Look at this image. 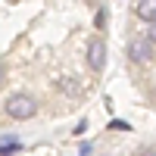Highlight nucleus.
<instances>
[{
  "instance_id": "obj_1",
  "label": "nucleus",
  "mask_w": 156,
  "mask_h": 156,
  "mask_svg": "<svg viewBox=\"0 0 156 156\" xmlns=\"http://www.w3.org/2000/svg\"><path fill=\"white\" fill-rule=\"evenodd\" d=\"M6 115H12V119H31V115L37 112V100L28 97V94H12L6 97Z\"/></svg>"
},
{
  "instance_id": "obj_2",
  "label": "nucleus",
  "mask_w": 156,
  "mask_h": 156,
  "mask_svg": "<svg viewBox=\"0 0 156 156\" xmlns=\"http://www.w3.org/2000/svg\"><path fill=\"white\" fill-rule=\"evenodd\" d=\"M87 66L94 72H100L103 66H106V47H103L100 37H94V41L87 44Z\"/></svg>"
},
{
  "instance_id": "obj_3",
  "label": "nucleus",
  "mask_w": 156,
  "mask_h": 156,
  "mask_svg": "<svg viewBox=\"0 0 156 156\" xmlns=\"http://www.w3.org/2000/svg\"><path fill=\"white\" fill-rule=\"evenodd\" d=\"M128 56L137 59V62H147L153 53H150V37H131L128 41Z\"/></svg>"
},
{
  "instance_id": "obj_4",
  "label": "nucleus",
  "mask_w": 156,
  "mask_h": 156,
  "mask_svg": "<svg viewBox=\"0 0 156 156\" xmlns=\"http://www.w3.org/2000/svg\"><path fill=\"white\" fill-rule=\"evenodd\" d=\"M137 19H144V22H156V0H147V3H137Z\"/></svg>"
},
{
  "instance_id": "obj_5",
  "label": "nucleus",
  "mask_w": 156,
  "mask_h": 156,
  "mask_svg": "<svg viewBox=\"0 0 156 156\" xmlns=\"http://www.w3.org/2000/svg\"><path fill=\"white\" fill-rule=\"evenodd\" d=\"M19 147V140L16 137H9V134H3V156H12V150Z\"/></svg>"
},
{
  "instance_id": "obj_6",
  "label": "nucleus",
  "mask_w": 156,
  "mask_h": 156,
  "mask_svg": "<svg viewBox=\"0 0 156 156\" xmlns=\"http://www.w3.org/2000/svg\"><path fill=\"white\" fill-rule=\"evenodd\" d=\"M109 128H115V131H128L131 125H128V122H122V119H112V125H109Z\"/></svg>"
},
{
  "instance_id": "obj_7",
  "label": "nucleus",
  "mask_w": 156,
  "mask_h": 156,
  "mask_svg": "<svg viewBox=\"0 0 156 156\" xmlns=\"http://www.w3.org/2000/svg\"><path fill=\"white\" fill-rule=\"evenodd\" d=\"M103 22H106V12H103V9H97V16H94V25H97V28H103Z\"/></svg>"
},
{
  "instance_id": "obj_8",
  "label": "nucleus",
  "mask_w": 156,
  "mask_h": 156,
  "mask_svg": "<svg viewBox=\"0 0 156 156\" xmlns=\"http://www.w3.org/2000/svg\"><path fill=\"white\" fill-rule=\"evenodd\" d=\"M147 37H150V44H156V22L150 25V31H147Z\"/></svg>"
},
{
  "instance_id": "obj_9",
  "label": "nucleus",
  "mask_w": 156,
  "mask_h": 156,
  "mask_svg": "<svg viewBox=\"0 0 156 156\" xmlns=\"http://www.w3.org/2000/svg\"><path fill=\"white\" fill-rule=\"evenodd\" d=\"M78 153H81V156H90V153H94V147H90V144H81V150H78Z\"/></svg>"
},
{
  "instance_id": "obj_10",
  "label": "nucleus",
  "mask_w": 156,
  "mask_h": 156,
  "mask_svg": "<svg viewBox=\"0 0 156 156\" xmlns=\"http://www.w3.org/2000/svg\"><path fill=\"white\" fill-rule=\"evenodd\" d=\"M140 156H156V150L150 147V150H144V153H140Z\"/></svg>"
}]
</instances>
